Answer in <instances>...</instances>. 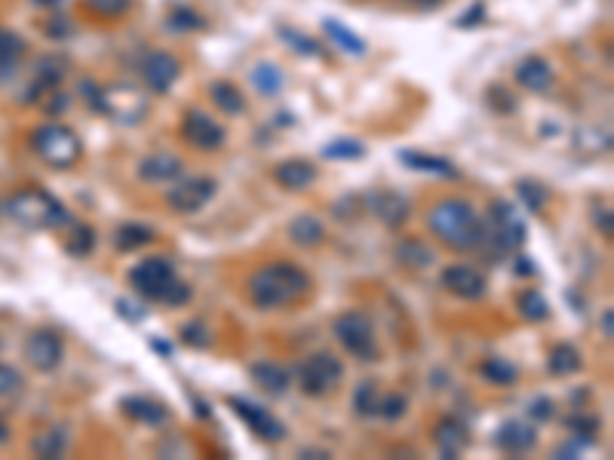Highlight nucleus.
I'll return each mask as SVG.
<instances>
[{
	"instance_id": "nucleus-1",
	"label": "nucleus",
	"mask_w": 614,
	"mask_h": 460,
	"mask_svg": "<svg viewBox=\"0 0 614 460\" xmlns=\"http://www.w3.org/2000/svg\"><path fill=\"white\" fill-rule=\"evenodd\" d=\"M307 289H311V276L289 261L268 264L249 276V301L261 310L289 307L304 298Z\"/></svg>"
},
{
	"instance_id": "nucleus-2",
	"label": "nucleus",
	"mask_w": 614,
	"mask_h": 460,
	"mask_svg": "<svg viewBox=\"0 0 614 460\" xmlns=\"http://www.w3.org/2000/svg\"><path fill=\"white\" fill-rule=\"evenodd\" d=\"M427 224L446 246L461 249V252L486 243V227H482L476 209L458 197H446V200L436 203L427 215Z\"/></svg>"
},
{
	"instance_id": "nucleus-3",
	"label": "nucleus",
	"mask_w": 614,
	"mask_h": 460,
	"mask_svg": "<svg viewBox=\"0 0 614 460\" xmlns=\"http://www.w3.org/2000/svg\"><path fill=\"white\" fill-rule=\"evenodd\" d=\"M129 283L148 301H160L166 307H182L191 301V286L175 276V267L163 255H151L129 270Z\"/></svg>"
},
{
	"instance_id": "nucleus-4",
	"label": "nucleus",
	"mask_w": 614,
	"mask_h": 460,
	"mask_svg": "<svg viewBox=\"0 0 614 460\" xmlns=\"http://www.w3.org/2000/svg\"><path fill=\"white\" fill-rule=\"evenodd\" d=\"M7 215L28 230H50V227L68 224V209L53 194L40 191V188H25L13 194L7 203Z\"/></svg>"
},
{
	"instance_id": "nucleus-5",
	"label": "nucleus",
	"mask_w": 614,
	"mask_h": 460,
	"mask_svg": "<svg viewBox=\"0 0 614 460\" xmlns=\"http://www.w3.org/2000/svg\"><path fill=\"white\" fill-rule=\"evenodd\" d=\"M338 344L350 353L357 356L360 362H375L378 359V341H375V322L369 313L363 310H344L335 326H332Z\"/></svg>"
},
{
	"instance_id": "nucleus-6",
	"label": "nucleus",
	"mask_w": 614,
	"mask_h": 460,
	"mask_svg": "<svg viewBox=\"0 0 614 460\" xmlns=\"http://www.w3.org/2000/svg\"><path fill=\"white\" fill-rule=\"evenodd\" d=\"M34 151L53 169H71L80 160L83 145H80L74 129H68L62 123H47L34 132Z\"/></svg>"
},
{
	"instance_id": "nucleus-7",
	"label": "nucleus",
	"mask_w": 614,
	"mask_h": 460,
	"mask_svg": "<svg viewBox=\"0 0 614 460\" xmlns=\"http://www.w3.org/2000/svg\"><path fill=\"white\" fill-rule=\"evenodd\" d=\"M295 378H298V387L307 396H317L320 399V396L332 393L341 384L344 362L335 353H314V356H307L304 362H298Z\"/></svg>"
},
{
	"instance_id": "nucleus-8",
	"label": "nucleus",
	"mask_w": 614,
	"mask_h": 460,
	"mask_svg": "<svg viewBox=\"0 0 614 460\" xmlns=\"http://www.w3.org/2000/svg\"><path fill=\"white\" fill-rule=\"evenodd\" d=\"M96 111L114 117L117 123L133 126V123H139V120L145 117L148 99L142 96V89H136V86L114 83V86L99 89V108H96Z\"/></svg>"
},
{
	"instance_id": "nucleus-9",
	"label": "nucleus",
	"mask_w": 614,
	"mask_h": 460,
	"mask_svg": "<svg viewBox=\"0 0 614 460\" xmlns=\"http://www.w3.org/2000/svg\"><path fill=\"white\" fill-rule=\"evenodd\" d=\"M182 135L185 142L197 151H218L225 145V126L218 123L212 114L200 111V108H191L182 120Z\"/></svg>"
},
{
	"instance_id": "nucleus-10",
	"label": "nucleus",
	"mask_w": 614,
	"mask_h": 460,
	"mask_svg": "<svg viewBox=\"0 0 614 460\" xmlns=\"http://www.w3.org/2000/svg\"><path fill=\"white\" fill-rule=\"evenodd\" d=\"M212 197H215V181L200 175V178H182V181L166 194V203H169L172 212L194 215V212H200Z\"/></svg>"
},
{
	"instance_id": "nucleus-11",
	"label": "nucleus",
	"mask_w": 614,
	"mask_h": 460,
	"mask_svg": "<svg viewBox=\"0 0 614 460\" xmlns=\"http://www.w3.org/2000/svg\"><path fill=\"white\" fill-rule=\"evenodd\" d=\"M228 405L240 414V418L246 421V427H249L258 439H265V442H280V439H286V427L274 418L268 408H261V405L243 399V396H231Z\"/></svg>"
},
{
	"instance_id": "nucleus-12",
	"label": "nucleus",
	"mask_w": 614,
	"mask_h": 460,
	"mask_svg": "<svg viewBox=\"0 0 614 460\" xmlns=\"http://www.w3.org/2000/svg\"><path fill=\"white\" fill-rule=\"evenodd\" d=\"M62 353H65L62 338L50 329H37L25 341V359L37 368V372H53V368H59Z\"/></svg>"
},
{
	"instance_id": "nucleus-13",
	"label": "nucleus",
	"mask_w": 614,
	"mask_h": 460,
	"mask_svg": "<svg viewBox=\"0 0 614 460\" xmlns=\"http://www.w3.org/2000/svg\"><path fill=\"white\" fill-rule=\"evenodd\" d=\"M179 74H182L179 59H175L172 53H163V50L145 56V62H142V77L154 92H169V86L179 80Z\"/></svg>"
},
{
	"instance_id": "nucleus-14",
	"label": "nucleus",
	"mask_w": 614,
	"mask_h": 460,
	"mask_svg": "<svg viewBox=\"0 0 614 460\" xmlns=\"http://www.w3.org/2000/svg\"><path fill=\"white\" fill-rule=\"evenodd\" d=\"M443 286L458 295V298H467V301H476L486 295V276L479 270L467 267V264H452L443 270Z\"/></svg>"
},
{
	"instance_id": "nucleus-15",
	"label": "nucleus",
	"mask_w": 614,
	"mask_h": 460,
	"mask_svg": "<svg viewBox=\"0 0 614 460\" xmlns=\"http://www.w3.org/2000/svg\"><path fill=\"white\" fill-rule=\"evenodd\" d=\"M492 218H495V227H498V240L504 249H516L525 243V221H522V212H516L510 203L504 200H495L492 203Z\"/></svg>"
},
{
	"instance_id": "nucleus-16",
	"label": "nucleus",
	"mask_w": 614,
	"mask_h": 460,
	"mask_svg": "<svg viewBox=\"0 0 614 460\" xmlns=\"http://www.w3.org/2000/svg\"><path fill=\"white\" fill-rule=\"evenodd\" d=\"M495 442L507 454H525V451H532L538 445V433H535L532 424H525V421H504L498 427Z\"/></svg>"
},
{
	"instance_id": "nucleus-17",
	"label": "nucleus",
	"mask_w": 614,
	"mask_h": 460,
	"mask_svg": "<svg viewBox=\"0 0 614 460\" xmlns=\"http://www.w3.org/2000/svg\"><path fill=\"white\" fill-rule=\"evenodd\" d=\"M274 178L289 191H307L317 181V166L307 160H286L274 169Z\"/></svg>"
},
{
	"instance_id": "nucleus-18",
	"label": "nucleus",
	"mask_w": 614,
	"mask_h": 460,
	"mask_svg": "<svg viewBox=\"0 0 614 460\" xmlns=\"http://www.w3.org/2000/svg\"><path fill=\"white\" fill-rule=\"evenodd\" d=\"M436 448H440L443 457H461V451L467 448L470 436H467V427L455 418H443L440 424H436Z\"/></svg>"
},
{
	"instance_id": "nucleus-19",
	"label": "nucleus",
	"mask_w": 614,
	"mask_h": 460,
	"mask_svg": "<svg viewBox=\"0 0 614 460\" xmlns=\"http://www.w3.org/2000/svg\"><path fill=\"white\" fill-rule=\"evenodd\" d=\"M516 83L522 89H529V92H547L550 83H553V68L544 59L529 56V59H522L519 68H516Z\"/></svg>"
},
{
	"instance_id": "nucleus-20",
	"label": "nucleus",
	"mask_w": 614,
	"mask_h": 460,
	"mask_svg": "<svg viewBox=\"0 0 614 460\" xmlns=\"http://www.w3.org/2000/svg\"><path fill=\"white\" fill-rule=\"evenodd\" d=\"M120 408H123L126 418L142 421V424H154V427L169 418L166 405L157 402V399H148V396H126V399H120Z\"/></svg>"
},
{
	"instance_id": "nucleus-21",
	"label": "nucleus",
	"mask_w": 614,
	"mask_h": 460,
	"mask_svg": "<svg viewBox=\"0 0 614 460\" xmlns=\"http://www.w3.org/2000/svg\"><path fill=\"white\" fill-rule=\"evenodd\" d=\"M182 175V160L172 154H151L139 163V178L160 184V181H172Z\"/></svg>"
},
{
	"instance_id": "nucleus-22",
	"label": "nucleus",
	"mask_w": 614,
	"mask_h": 460,
	"mask_svg": "<svg viewBox=\"0 0 614 460\" xmlns=\"http://www.w3.org/2000/svg\"><path fill=\"white\" fill-rule=\"evenodd\" d=\"M249 375H252V381L261 390L271 393V396H283L289 390V384H292L289 372H286L283 365H277V362H258V365L249 368Z\"/></svg>"
},
{
	"instance_id": "nucleus-23",
	"label": "nucleus",
	"mask_w": 614,
	"mask_h": 460,
	"mask_svg": "<svg viewBox=\"0 0 614 460\" xmlns=\"http://www.w3.org/2000/svg\"><path fill=\"white\" fill-rule=\"evenodd\" d=\"M289 240L295 246H304V249H314L326 240V227L317 215H298L292 224H289Z\"/></svg>"
},
{
	"instance_id": "nucleus-24",
	"label": "nucleus",
	"mask_w": 614,
	"mask_h": 460,
	"mask_svg": "<svg viewBox=\"0 0 614 460\" xmlns=\"http://www.w3.org/2000/svg\"><path fill=\"white\" fill-rule=\"evenodd\" d=\"M209 99H212V105L222 111V114H231V117H240L243 111H246V96L243 92L234 86V83H228V80H215L212 86H209Z\"/></svg>"
},
{
	"instance_id": "nucleus-25",
	"label": "nucleus",
	"mask_w": 614,
	"mask_h": 460,
	"mask_svg": "<svg viewBox=\"0 0 614 460\" xmlns=\"http://www.w3.org/2000/svg\"><path fill=\"white\" fill-rule=\"evenodd\" d=\"M372 212L390 224V227H397L409 218V203L400 197V194H393V191H381V194H372Z\"/></svg>"
},
{
	"instance_id": "nucleus-26",
	"label": "nucleus",
	"mask_w": 614,
	"mask_h": 460,
	"mask_svg": "<svg viewBox=\"0 0 614 460\" xmlns=\"http://www.w3.org/2000/svg\"><path fill=\"white\" fill-rule=\"evenodd\" d=\"M400 160H403L409 169H418V172L443 175V178H458L455 163L446 160V157H433V154H421V151H400Z\"/></svg>"
},
{
	"instance_id": "nucleus-27",
	"label": "nucleus",
	"mask_w": 614,
	"mask_h": 460,
	"mask_svg": "<svg viewBox=\"0 0 614 460\" xmlns=\"http://www.w3.org/2000/svg\"><path fill=\"white\" fill-rule=\"evenodd\" d=\"M151 240H154V230L145 227V224H136V221L120 224L117 234H114V246H117L120 252H136V249L148 246Z\"/></svg>"
},
{
	"instance_id": "nucleus-28",
	"label": "nucleus",
	"mask_w": 614,
	"mask_h": 460,
	"mask_svg": "<svg viewBox=\"0 0 614 460\" xmlns=\"http://www.w3.org/2000/svg\"><path fill=\"white\" fill-rule=\"evenodd\" d=\"M323 31L332 37L335 46H341L344 53H350V56H363V53H366L363 37H360L357 31H350L347 25H341V22H335V19H326V22H323Z\"/></svg>"
},
{
	"instance_id": "nucleus-29",
	"label": "nucleus",
	"mask_w": 614,
	"mask_h": 460,
	"mask_svg": "<svg viewBox=\"0 0 614 460\" xmlns=\"http://www.w3.org/2000/svg\"><path fill=\"white\" fill-rule=\"evenodd\" d=\"M479 375L486 378L489 384H498V387H510V384H516V378H519V368L510 362V359H501V356H492V359H486L479 365Z\"/></svg>"
},
{
	"instance_id": "nucleus-30",
	"label": "nucleus",
	"mask_w": 614,
	"mask_h": 460,
	"mask_svg": "<svg viewBox=\"0 0 614 460\" xmlns=\"http://www.w3.org/2000/svg\"><path fill=\"white\" fill-rule=\"evenodd\" d=\"M547 368H550L553 375H559V378L575 375L578 368H581V350L572 347V344H556V347L550 350V362H547Z\"/></svg>"
},
{
	"instance_id": "nucleus-31",
	"label": "nucleus",
	"mask_w": 614,
	"mask_h": 460,
	"mask_svg": "<svg viewBox=\"0 0 614 460\" xmlns=\"http://www.w3.org/2000/svg\"><path fill=\"white\" fill-rule=\"evenodd\" d=\"M252 83L255 89L261 92V96H277V92L283 89V71L271 62H261L255 71H252Z\"/></svg>"
},
{
	"instance_id": "nucleus-32",
	"label": "nucleus",
	"mask_w": 614,
	"mask_h": 460,
	"mask_svg": "<svg viewBox=\"0 0 614 460\" xmlns=\"http://www.w3.org/2000/svg\"><path fill=\"white\" fill-rule=\"evenodd\" d=\"M519 313H522L525 319H529V322H541V319L550 316V304L544 301L541 292L529 289V292H522V295H519Z\"/></svg>"
},
{
	"instance_id": "nucleus-33",
	"label": "nucleus",
	"mask_w": 614,
	"mask_h": 460,
	"mask_svg": "<svg viewBox=\"0 0 614 460\" xmlns=\"http://www.w3.org/2000/svg\"><path fill=\"white\" fill-rule=\"evenodd\" d=\"M378 402H381V396H378L375 381H363L354 393V411L363 414V418H372V414H378Z\"/></svg>"
},
{
	"instance_id": "nucleus-34",
	"label": "nucleus",
	"mask_w": 614,
	"mask_h": 460,
	"mask_svg": "<svg viewBox=\"0 0 614 460\" xmlns=\"http://www.w3.org/2000/svg\"><path fill=\"white\" fill-rule=\"evenodd\" d=\"M65 445H68L65 430H47V433H40V436L34 439V451H37L40 457H59V454L65 451Z\"/></svg>"
},
{
	"instance_id": "nucleus-35",
	"label": "nucleus",
	"mask_w": 614,
	"mask_h": 460,
	"mask_svg": "<svg viewBox=\"0 0 614 460\" xmlns=\"http://www.w3.org/2000/svg\"><path fill=\"white\" fill-rule=\"evenodd\" d=\"M516 191H519V200L525 203V209L529 212H541L544 203H547V191L541 188L538 181H519L516 184Z\"/></svg>"
},
{
	"instance_id": "nucleus-36",
	"label": "nucleus",
	"mask_w": 614,
	"mask_h": 460,
	"mask_svg": "<svg viewBox=\"0 0 614 460\" xmlns=\"http://www.w3.org/2000/svg\"><path fill=\"white\" fill-rule=\"evenodd\" d=\"M323 154L332 157V160H357V157L366 154V148L357 142V138H338V142L323 148Z\"/></svg>"
},
{
	"instance_id": "nucleus-37",
	"label": "nucleus",
	"mask_w": 614,
	"mask_h": 460,
	"mask_svg": "<svg viewBox=\"0 0 614 460\" xmlns=\"http://www.w3.org/2000/svg\"><path fill=\"white\" fill-rule=\"evenodd\" d=\"M280 37L292 46L295 53H301V56H320V46H317L314 37H307V34H301V31H292V28H280Z\"/></svg>"
},
{
	"instance_id": "nucleus-38",
	"label": "nucleus",
	"mask_w": 614,
	"mask_h": 460,
	"mask_svg": "<svg viewBox=\"0 0 614 460\" xmlns=\"http://www.w3.org/2000/svg\"><path fill=\"white\" fill-rule=\"evenodd\" d=\"M25 53V40L16 34V31H7V28H0V59H22Z\"/></svg>"
},
{
	"instance_id": "nucleus-39",
	"label": "nucleus",
	"mask_w": 614,
	"mask_h": 460,
	"mask_svg": "<svg viewBox=\"0 0 614 460\" xmlns=\"http://www.w3.org/2000/svg\"><path fill=\"white\" fill-rule=\"evenodd\" d=\"M406 408H409V402H406L403 393H390V396H384V399L378 402V414H381V418H387V421L403 418Z\"/></svg>"
},
{
	"instance_id": "nucleus-40",
	"label": "nucleus",
	"mask_w": 614,
	"mask_h": 460,
	"mask_svg": "<svg viewBox=\"0 0 614 460\" xmlns=\"http://www.w3.org/2000/svg\"><path fill=\"white\" fill-rule=\"evenodd\" d=\"M133 0H86V7H90L96 16H120L129 10Z\"/></svg>"
},
{
	"instance_id": "nucleus-41",
	"label": "nucleus",
	"mask_w": 614,
	"mask_h": 460,
	"mask_svg": "<svg viewBox=\"0 0 614 460\" xmlns=\"http://www.w3.org/2000/svg\"><path fill=\"white\" fill-rule=\"evenodd\" d=\"M96 246V234H93V227H77L74 230V240L68 243V249L74 255H86V252H93Z\"/></svg>"
},
{
	"instance_id": "nucleus-42",
	"label": "nucleus",
	"mask_w": 614,
	"mask_h": 460,
	"mask_svg": "<svg viewBox=\"0 0 614 460\" xmlns=\"http://www.w3.org/2000/svg\"><path fill=\"white\" fill-rule=\"evenodd\" d=\"M19 387H22V375L16 372V368H10V365H0V399L13 396Z\"/></svg>"
},
{
	"instance_id": "nucleus-43",
	"label": "nucleus",
	"mask_w": 614,
	"mask_h": 460,
	"mask_svg": "<svg viewBox=\"0 0 614 460\" xmlns=\"http://www.w3.org/2000/svg\"><path fill=\"white\" fill-rule=\"evenodd\" d=\"M182 341L191 344V347H206L209 344V329L203 326V322H188V326L182 329Z\"/></svg>"
},
{
	"instance_id": "nucleus-44",
	"label": "nucleus",
	"mask_w": 614,
	"mask_h": 460,
	"mask_svg": "<svg viewBox=\"0 0 614 460\" xmlns=\"http://www.w3.org/2000/svg\"><path fill=\"white\" fill-rule=\"evenodd\" d=\"M400 258H403V264L409 261V264H427L433 255L424 249V246H418V243H406V246H400Z\"/></svg>"
},
{
	"instance_id": "nucleus-45",
	"label": "nucleus",
	"mask_w": 614,
	"mask_h": 460,
	"mask_svg": "<svg viewBox=\"0 0 614 460\" xmlns=\"http://www.w3.org/2000/svg\"><path fill=\"white\" fill-rule=\"evenodd\" d=\"M529 418H535V421H550V418H553V399L538 396V399L529 405Z\"/></svg>"
},
{
	"instance_id": "nucleus-46",
	"label": "nucleus",
	"mask_w": 614,
	"mask_h": 460,
	"mask_svg": "<svg viewBox=\"0 0 614 460\" xmlns=\"http://www.w3.org/2000/svg\"><path fill=\"white\" fill-rule=\"evenodd\" d=\"M169 22L175 28H200L203 25V19H197V13H191V10H175Z\"/></svg>"
},
{
	"instance_id": "nucleus-47",
	"label": "nucleus",
	"mask_w": 614,
	"mask_h": 460,
	"mask_svg": "<svg viewBox=\"0 0 614 460\" xmlns=\"http://www.w3.org/2000/svg\"><path fill=\"white\" fill-rule=\"evenodd\" d=\"M596 418H572V421H568V430H578L581 436H593L596 433Z\"/></svg>"
},
{
	"instance_id": "nucleus-48",
	"label": "nucleus",
	"mask_w": 614,
	"mask_h": 460,
	"mask_svg": "<svg viewBox=\"0 0 614 460\" xmlns=\"http://www.w3.org/2000/svg\"><path fill=\"white\" fill-rule=\"evenodd\" d=\"M117 307H120V313H123L126 319H133V322H142V319H145V310H142V307H133L129 301H117Z\"/></svg>"
},
{
	"instance_id": "nucleus-49",
	"label": "nucleus",
	"mask_w": 614,
	"mask_h": 460,
	"mask_svg": "<svg viewBox=\"0 0 614 460\" xmlns=\"http://www.w3.org/2000/svg\"><path fill=\"white\" fill-rule=\"evenodd\" d=\"M596 227H602V234L611 237V212L608 209H596Z\"/></svg>"
},
{
	"instance_id": "nucleus-50",
	"label": "nucleus",
	"mask_w": 614,
	"mask_h": 460,
	"mask_svg": "<svg viewBox=\"0 0 614 460\" xmlns=\"http://www.w3.org/2000/svg\"><path fill=\"white\" fill-rule=\"evenodd\" d=\"M16 59H0V83H4V80H10L13 74H16Z\"/></svg>"
},
{
	"instance_id": "nucleus-51",
	"label": "nucleus",
	"mask_w": 614,
	"mask_h": 460,
	"mask_svg": "<svg viewBox=\"0 0 614 460\" xmlns=\"http://www.w3.org/2000/svg\"><path fill=\"white\" fill-rule=\"evenodd\" d=\"M599 326H602V335H605V338H611V335H614V313H611V310H605V313H602Z\"/></svg>"
},
{
	"instance_id": "nucleus-52",
	"label": "nucleus",
	"mask_w": 614,
	"mask_h": 460,
	"mask_svg": "<svg viewBox=\"0 0 614 460\" xmlns=\"http://www.w3.org/2000/svg\"><path fill=\"white\" fill-rule=\"evenodd\" d=\"M151 347H154L157 353H163V356H169V353H172V347H169L166 341H151Z\"/></svg>"
},
{
	"instance_id": "nucleus-53",
	"label": "nucleus",
	"mask_w": 614,
	"mask_h": 460,
	"mask_svg": "<svg viewBox=\"0 0 614 460\" xmlns=\"http://www.w3.org/2000/svg\"><path fill=\"white\" fill-rule=\"evenodd\" d=\"M0 442H7V424L0 421Z\"/></svg>"
},
{
	"instance_id": "nucleus-54",
	"label": "nucleus",
	"mask_w": 614,
	"mask_h": 460,
	"mask_svg": "<svg viewBox=\"0 0 614 460\" xmlns=\"http://www.w3.org/2000/svg\"><path fill=\"white\" fill-rule=\"evenodd\" d=\"M37 4H43V7H50V4H59V0H37Z\"/></svg>"
}]
</instances>
